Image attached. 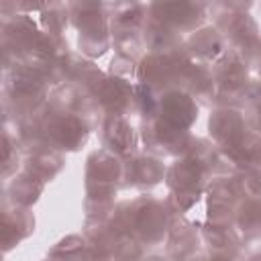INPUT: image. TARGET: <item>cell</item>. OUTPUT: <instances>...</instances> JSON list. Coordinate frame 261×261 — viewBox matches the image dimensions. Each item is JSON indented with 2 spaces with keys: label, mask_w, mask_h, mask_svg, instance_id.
Instances as JSON below:
<instances>
[{
  "label": "cell",
  "mask_w": 261,
  "mask_h": 261,
  "mask_svg": "<svg viewBox=\"0 0 261 261\" xmlns=\"http://www.w3.org/2000/svg\"><path fill=\"white\" fill-rule=\"evenodd\" d=\"M47 139L57 145V147H63V149H77L80 143H84L86 139V128L84 124L73 118V116H59V118H53L49 124H47Z\"/></svg>",
  "instance_id": "6da1fadb"
},
{
  "label": "cell",
  "mask_w": 261,
  "mask_h": 261,
  "mask_svg": "<svg viewBox=\"0 0 261 261\" xmlns=\"http://www.w3.org/2000/svg\"><path fill=\"white\" fill-rule=\"evenodd\" d=\"M161 120L177 130H184L196 116V108L192 104V100L188 96H184L181 92H169L165 94L163 102H161Z\"/></svg>",
  "instance_id": "7a4b0ae2"
},
{
  "label": "cell",
  "mask_w": 261,
  "mask_h": 261,
  "mask_svg": "<svg viewBox=\"0 0 261 261\" xmlns=\"http://www.w3.org/2000/svg\"><path fill=\"white\" fill-rule=\"evenodd\" d=\"M104 141L106 145L120 153V155H126L128 151H133L135 147V137H133V128L120 118V116H112L108 118L106 126H104Z\"/></svg>",
  "instance_id": "3957f363"
},
{
  "label": "cell",
  "mask_w": 261,
  "mask_h": 261,
  "mask_svg": "<svg viewBox=\"0 0 261 261\" xmlns=\"http://www.w3.org/2000/svg\"><path fill=\"white\" fill-rule=\"evenodd\" d=\"M110 84H104L102 86V90H100V100H102V104L104 106H108L110 110H114L116 112V116H118V112L124 108V104L128 102V98H130V90L122 84V80H108Z\"/></svg>",
  "instance_id": "277c9868"
},
{
  "label": "cell",
  "mask_w": 261,
  "mask_h": 261,
  "mask_svg": "<svg viewBox=\"0 0 261 261\" xmlns=\"http://www.w3.org/2000/svg\"><path fill=\"white\" fill-rule=\"evenodd\" d=\"M163 169L161 165L155 161V159H149V157H139L135 159L133 163V171H130V177H133V184H139V186H153L159 181Z\"/></svg>",
  "instance_id": "5b68a950"
},
{
  "label": "cell",
  "mask_w": 261,
  "mask_h": 261,
  "mask_svg": "<svg viewBox=\"0 0 261 261\" xmlns=\"http://www.w3.org/2000/svg\"><path fill=\"white\" fill-rule=\"evenodd\" d=\"M237 222L245 232H255L261 228V200L253 198L241 204L237 212Z\"/></svg>",
  "instance_id": "8992f818"
}]
</instances>
